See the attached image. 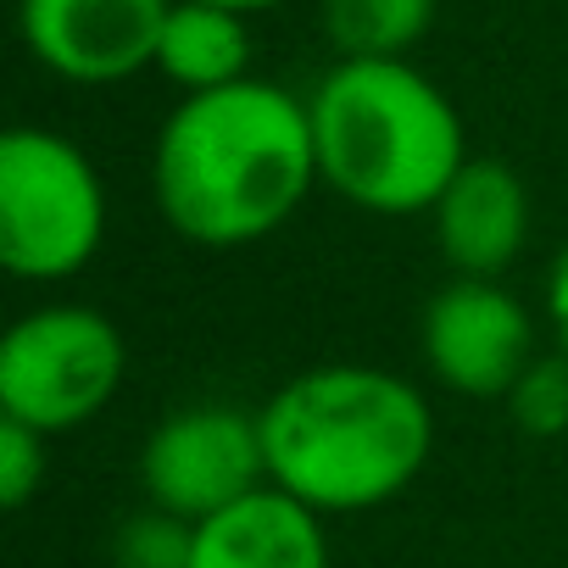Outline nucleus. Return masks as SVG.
I'll use <instances>...</instances> for the list:
<instances>
[{
	"mask_svg": "<svg viewBox=\"0 0 568 568\" xmlns=\"http://www.w3.org/2000/svg\"><path fill=\"white\" fill-rule=\"evenodd\" d=\"M318 184L307 95L256 73L179 95L151 140V201L179 240L206 251L278 234Z\"/></svg>",
	"mask_w": 568,
	"mask_h": 568,
	"instance_id": "1",
	"label": "nucleus"
},
{
	"mask_svg": "<svg viewBox=\"0 0 568 568\" xmlns=\"http://www.w3.org/2000/svg\"><path fill=\"white\" fill-rule=\"evenodd\" d=\"M267 485L324 518L390 507L435 457L429 396L379 363H318L256 407Z\"/></svg>",
	"mask_w": 568,
	"mask_h": 568,
	"instance_id": "2",
	"label": "nucleus"
},
{
	"mask_svg": "<svg viewBox=\"0 0 568 568\" xmlns=\"http://www.w3.org/2000/svg\"><path fill=\"white\" fill-rule=\"evenodd\" d=\"M307 112L324 190L368 217H429L474 156L457 101L413 57H335Z\"/></svg>",
	"mask_w": 568,
	"mask_h": 568,
	"instance_id": "3",
	"label": "nucleus"
},
{
	"mask_svg": "<svg viewBox=\"0 0 568 568\" xmlns=\"http://www.w3.org/2000/svg\"><path fill=\"white\" fill-rule=\"evenodd\" d=\"M112 229V195L95 156L45 129L0 134V267L18 284H68L95 267Z\"/></svg>",
	"mask_w": 568,
	"mask_h": 568,
	"instance_id": "4",
	"label": "nucleus"
},
{
	"mask_svg": "<svg viewBox=\"0 0 568 568\" xmlns=\"http://www.w3.org/2000/svg\"><path fill=\"white\" fill-rule=\"evenodd\" d=\"M129 379L123 329L90 302H45L0 335V418L40 435L95 424Z\"/></svg>",
	"mask_w": 568,
	"mask_h": 568,
	"instance_id": "5",
	"label": "nucleus"
},
{
	"mask_svg": "<svg viewBox=\"0 0 568 568\" xmlns=\"http://www.w3.org/2000/svg\"><path fill=\"white\" fill-rule=\"evenodd\" d=\"M140 490L151 507L201 524L267 485L262 424L234 402H190L162 413L140 440Z\"/></svg>",
	"mask_w": 568,
	"mask_h": 568,
	"instance_id": "6",
	"label": "nucleus"
},
{
	"mask_svg": "<svg viewBox=\"0 0 568 568\" xmlns=\"http://www.w3.org/2000/svg\"><path fill=\"white\" fill-rule=\"evenodd\" d=\"M418 352L440 390L463 402H507L518 374L546 352L540 318L507 278H463L452 273L424 302Z\"/></svg>",
	"mask_w": 568,
	"mask_h": 568,
	"instance_id": "7",
	"label": "nucleus"
},
{
	"mask_svg": "<svg viewBox=\"0 0 568 568\" xmlns=\"http://www.w3.org/2000/svg\"><path fill=\"white\" fill-rule=\"evenodd\" d=\"M173 0H18V40L62 84L112 90L156 62Z\"/></svg>",
	"mask_w": 568,
	"mask_h": 568,
	"instance_id": "8",
	"label": "nucleus"
},
{
	"mask_svg": "<svg viewBox=\"0 0 568 568\" xmlns=\"http://www.w3.org/2000/svg\"><path fill=\"white\" fill-rule=\"evenodd\" d=\"M435 251L463 278H507L535 234V201L513 162L468 156V168L446 184L429 212Z\"/></svg>",
	"mask_w": 568,
	"mask_h": 568,
	"instance_id": "9",
	"label": "nucleus"
},
{
	"mask_svg": "<svg viewBox=\"0 0 568 568\" xmlns=\"http://www.w3.org/2000/svg\"><path fill=\"white\" fill-rule=\"evenodd\" d=\"M324 513L302 507L278 485L251 490L245 501L195 524L190 568H329Z\"/></svg>",
	"mask_w": 568,
	"mask_h": 568,
	"instance_id": "10",
	"label": "nucleus"
},
{
	"mask_svg": "<svg viewBox=\"0 0 568 568\" xmlns=\"http://www.w3.org/2000/svg\"><path fill=\"white\" fill-rule=\"evenodd\" d=\"M251 62H256V40L245 12L212 7V0H173L151 73L173 95H206L251 79Z\"/></svg>",
	"mask_w": 568,
	"mask_h": 568,
	"instance_id": "11",
	"label": "nucleus"
},
{
	"mask_svg": "<svg viewBox=\"0 0 568 568\" xmlns=\"http://www.w3.org/2000/svg\"><path fill=\"white\" fill-rule=\"evenodd\" d=\"M440 18V0H318L335 57H413Z\"/></svg>",
	"mask_w": 568,
	"mask_h": 568,
	"instance_id": "12",
	"label": "nucleus"
},
{
	"mask_svg": "<svg viewBox=\"0 0 568 568\" xmlns=\"http://www.w3.org/2000/svg\"><path fill=\"white\" fill-rule=\"evenodd\" d=\"M501 407H507V418H513L524 435H535V440L568 435V352L546 346V352L518 374V385L507 390Z\"/></svg>",
	"mask_w": 568,
	"mask_h": 568,
	"instance_id": "13",
	"label": "nucleus"
},
{
	"mask_svg": "<svg viewBox=\"0 0 568 568\" xmlns=\"http://www.w3.org/2000/svg\"><path fill=\"white\" fill-rule=\"evenodd\" d=\"M190 540H195V524L145 501L140 513L118 518L106 540V562L112 568H190Z\"/></svg>",
	"mask_w": 568,
	"mask_h": 568,
	"instance_id": "14",
	"label": "nucleus"
},
{
	"mask_svg": "<svg viewBox=\"0 0 568 568\" xmlns=\"http://www.w3.org/2000/svg\"><path fill=\"white\" fill-rule=\"evenodd\" d=\"M51 474V435L18 424V418H0V507L23 513Z\"/></svg>",
	"mask_w": 568,
	"mask_h": 568,
	"instance_id": "15",
	"label": "nucleus"
},
{
	"mask_svg": "<svg viewBox=\"0 0 568 568\" xmlns=\"http://www.w3.org/2000/svg\"><path fill=\"white\" fill-rule=\"evenodd\" d=\"M540 329L557 352H568V240L546 256L540 273Z\"/></svg>",
	"mask_w": 568,
	"mask_h": 568,
	"instance_id": "16",
	"label": "nucleus"
},
{
	"mask_svg": "<svg viewBox=\"0 0 568 568\" xmlns=\"http://www.w3.org/2000/svg\"><path fill=\"white\" fill-rule=\"evenodd\" d=\"M212 7H229V12L262 18V12H278V7H291V0H212Z\"/></svg>",
	"mask_w": 568,
	"mask_h": 568,
	"instance_id": "17",
	"label": "nucleus"
}]
</instances>
